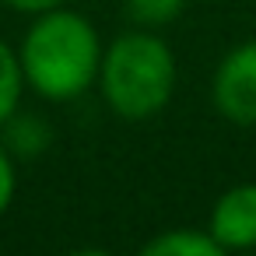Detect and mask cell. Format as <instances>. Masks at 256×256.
<instances>
[{"label":"cell","mask_w":256,"mask_h":256,"mask_svg":"<svg viewBox=\"0 0 256 256\" xmlns=\"http://www.w3.org/2000/svg\"><path fill=\"white\" fill-rule=\"evenodd\" d=\"M123 11L137 28H165L182 18L186 0H123Z\"/></svg>","instance_id":"ba28073f"},{"label":"cell","mask_w":256,"mask_h":256,"mask_svg":"<svg viewBox=\"0 0 256 256\" xmlns=\"http://www.w3.org/2000/svg\"><path fill=\"white\" fill-rule=\"evenodd\" d=\"M0 144L14 154V162L18 158H39L53 144V126H50L46 116L28 112V109H18L4 126H0Z\"/></svg>","instance_id":"5b68a950"},{"label":"cell","mask_w":256,"mask_h":256,"mask_svg":"<svg viewBox=\"0 0 256 256\" xmlns=\"http://www.w3.org/2000/svg\"><path fill=\"white\" fill-rule=\"evenodd\" d=\"M144 256H221L224 249L207 228H165L140 246Z\"/></svg>","instance_id":"8992f818"},{"label":"cell","mask_w":256,"mask_h":256,"mask_svg":"<svg viewBox=\"0 0 256 256\" xmlns=\"http://www.w3.org/2000/svg\"><path fill=\"white\" fill-rule=\"evenodd\" d=\"M102 50L106 46L98 39V28L64 4L36 14L18 46V60L25 70V84L39 98L74 102L98 81Z\"/></svg>","instance_id":"6da1fadb"},{"label":"cell","mask_w":256,"mask_h":256,"mask_svg":"<svg viewBox=\"0 0 256 256\" xmlns=\"http://www.w3.org/2000/svg\"><path fill=\"white\" fill-rule=\"evenodd\" d=\"M14 193H18V165L14 154L0 144V214L14 204Z\"/></svg>","instance_id":"9c48e42d"},{"label":"cell","mask_w":256,"mask_h":256,"mask_svg":"<svg viewBox=\"0 0 256 256\" xmlns=\"http://www.w3.org/2000/svg\"><path fill=\"white\" fill-rule=\"evenodd\" d=\"M210 102L232 126H256V39L232 46L218 60Z\"/></svg>","instance_id":"3957f363"},{"label":"cell","mask_w":256,"mask_h":256,"mask_svg":"<svg viewBox=\"0 0 256 256\" xmlns=\"http://www.w3.org/2000/svg\"><path fill=\"white\" fill-rule=\"evenodd\" d=\"M207 232L224 252L256 249V182H238L224 190L210 207Z\"/></svg>","instance_id":"277c9868"},{"label":"cell","mask_w":256,"mask_h":256,"mask_svg":"<svg viewBox=\"0 0 256 256\" xmlns=\"http://www.w3.org/2000/svg\"><path fill=\"white\" fill-rule=\"evenodd\" d=\"M67 0H4V8L11 11H22V14H42V11H53V8H64Z\"/></svg>","instance_id":"30bf717a"},{"label":"cell","mask_w":256,"mask_h":256,"mask_svg":"<svg viewBox=\"0 0 256 256\" xmlns=\"http://www.w3.org/2000/svg\"><path fill=\"white\" fill-rule=\"evenodd\" d=\"M0 8H4V0H0Z\"/></svg>","instance_id":"8fae6325"},{"label":"cell","mask_w":256,"mask_h":256,"mask_svg":"<svg viewBox=\"0 0 256 256\" xmlns=\"http://www.w3.org/2000/svg\"><path fill=\"white\" fill-rule=\"evenodd\" d=\"M25 70L18 60V50L0 39V126H4L18 109H22V95H25Z\"/></svg>","instance_id":"52a82bcc"},{"label":"cell","mask_w":256,"mask_h":256,"mask_svg":"<svg viewBox=\"0 0 256 256\" xmlns=\"http://www.w3.org/2000/svg\"><path fill=\"white\" fill-rule=\"evenodd\" d=\"M176 81H179V67H176L172 46L154 28L134 25V32L116 36L102 50L95 84L106 106L120 120L144 123L172 102Z\"/></svg>","instance_id":"7a4b0ae2"}]
</instances>
